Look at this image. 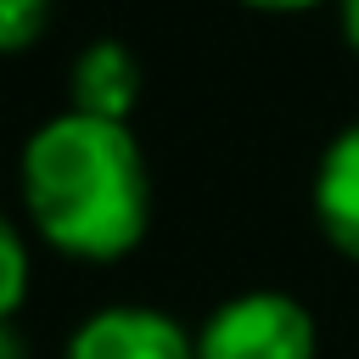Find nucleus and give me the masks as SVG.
<instances>
[{
  "label": "nucleus",
  "instance_id": "nucleus-9",
  "mask_svg": "<svg viewBox=\"0 0 359 359\" xmlns=\"http://www.w3.org/2000/svg\"><path fill=\"white\" fill-rule=\"evenodd\" d=\"M342 34H348V45L359 50V0H342Z\"/></svg>",
  "mask_w": 359,
  "mask_h": 359
},
{
  "label": "nucleus",
  "instance_id": "nucleus-5",
  "mask_svg": "<svg viewBox=\"0 0 359 359\" xmlns=\"http://www.w3.org/2000/svg\"><path fill=\"white\" fill-rule=\"evenodd\" d=\"M135 95H140V67H135V56L123 45L101 39V45H90L73 62V112L118 118L123 123V112L135 107Z\"/></svg>",
  "mask_w": 359,
  "mask_h": 359
},
{
  "label": "nucleus",
  "instance_id": "nucleus-3",
  "mask_svg": "<svg viewBox=\"0 0 359 359\" xmlns=\"http://www.w3.org/2000/svg\"><path fill=\"white\" fill-rule=\"evenodd\" d=\"M67 359H196V348L157 309H107L73 331Z\"/></svg>",
  "mask_w": 359,
  "mask_h": 359
},
{
  "label": "nucleus",
  "instance_id": "nucleus-2",
  "mask_svg": "<svg viewBox=\"0 0 359 359\" xmlns=\"http://www.w3.org/2000/svg\"><path fill=\"white\" fill-rule=\"evenodd\" d=\"M196 359H314V320L286 292H247L202 325Z\"/></svg>",
  "mask_w": 359,
  "mask_h": 359
},
{
  "label": "nucleus",
  "instance_id": "nucleus-4",
  "mask_svg": "<svg viewBox=\"0 0 359 359\" xmlns=\"http://www.w3.org/2000/svg\"><path fill=\"white\" fill-rule=\"evenodd\" d=\"M314 213H320V230L331 236V247L359 258V123L331 140L320 180H314Z\"/></svg>",
  "mask_w": 359,
  "mask_h": 359
},
{
  "label": "nucleus",
  "instance_id": "nucleus-10",
  "mask_svg": "<svg viewBox=\"0 0 359 359\" xmlns=\"http://www.w3.org/2000/svg\"><path fill=\"white\" fill-rule=\"evenodd\" d=\"M247 6H264V11H303V6H314V0H247Z\"/></svg>",
  "mask_w": 359,
  "mask_h": 359
},
{
  "label": "nucleus",
  "instance_id": "nucleus-8",
  "mask_svg": "<svg viewBox=\"0 0 359 359\" xmlns=\"http://www.w3.org/2000/svg\"><path fill=\"white\" fill-rule=\"evenodd\" d=\"M0 359H28V348H22V337L0 320Z\"/></svg>",
  "mask_w": 359,
  "mask_h": 359
},
{
  "label": "nucleus",
  "instance_id": "nucleus-6",
  "mask_svg": "<svg viewBox=\"0 0 359 359\" xmlns=\"http://www.w3.org/2000/svg\"><path fill=\"white\" fill-rule=\"evenodd\" d=\"M22 292H28V252H22V236L0 213V320H11V309L22 303Z\"/></svg>",
  "mask_w": 359,
  "mask_h": 359
},
{
  "label": "nucleus",
  "instance_id": "nucleus-1",
  "mask_svg": "<svg viewBox=\"0 0 359 359\" xmlns=\"http://www.w3.org/2000/svg\"><path fill=\"white\" fill-rule=\"evenodd\" d=\"M22 202L39 236L90 264H112L146 236L151 185L135 135L118 118L67 112L22 146Z\"/></svg>",
  "mask_w": 359,
  "mask_h": 359
},
{
  "label": "nucleus",
  "instance_id": "nucleus-7",
  "mask_svg": "<svg viewBox=\"0 0 359 359\" xmlns=\"http://www.w3.org/2000/svg\"><path fill=\"white\" fill-rule=\"evenodd\" d=\"M45 6L50 0H0V50H22L45 28Z\"/></svg>",
  "mask_w": 359,
  "mask_h": 359
}]
</instances>
